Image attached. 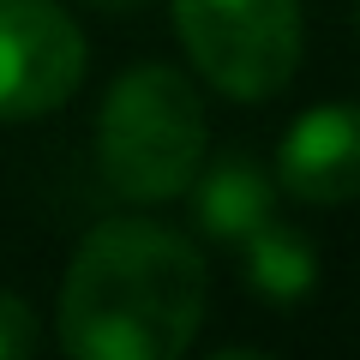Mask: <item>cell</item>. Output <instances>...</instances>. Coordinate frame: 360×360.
Here are the masks:
<instances>
[{"label":"cell","instance_id":"6da1fadb","mask_svg":"<svg viewBox=\"0 0 360 360\" xmlns=\"http://www.w3.org/2000/svg\"><path fill=\"white\" fill-rule=\"evenodd\" d=\"M205 319V264L180 234L120 217L90 229L60 288V336L78 360H174Z\"/></svg>","mask_w":360,"mask_h":360},{"label":"cell","instance_id":"7a4b0ae2","mask_svg":"<svg viewBox=\"0 0 360 360\" xmlns=\"http://www.w3.org/2000/svg\"><path fill=\"white\" fill-rule=\"evenodd\" d=\"M96 150L120 198H139V205L180 198L205 168V108L193 84L162 60L120 72L96 120Z\"/></svg>","mask_w":360,"mask_h":360},{"label":"cell","instance_id":"3957f363","mask_svg":"<svg viewBox=\"0 0 360 360\" xmlns=\"http://www.w3.org/2000/svg\"><path fill=\"white\" fill-rule=\"evenodd\" d=\"M193 66L240 103H264L300 66V0H174Z\"/></svg>","mask_w":360,"mask_h":360},{"label":"cell","instance_id":"277c9868","mask_svg":"<svg viewBox=\"0 0 360 360\" xmlns=\"http://www.w3.org/2000/svg\"><path fill=\"white\" fill-rule=\"evenodd\" d=\"M84 78V30L54 0H0V120L60 108Z\"/></svg>","mask_w":360,"mask_h":360},{"label":"cell","instance_id":"5b68a950","mask_svg":"<svg viewBox=\"0 0 360 360\" xmlns=\"http://www.w3.org/2000/svg\"><path fill=\"white\" fill-rule=\"evenodd\" d=\"M276 180L307 205L360 198V108L354 103L307 108L276 144Z\"/></svg>","mask_w":360,"mask_h":360},{"label":"cell","instance_id":"8992f818","mask_svg":"<svg viewBox=\"0 0 360 360\" xmlns=\"http://www.w3.org/2000/svg\"><path fill=\"white\" fill-rule=\"evenodd\" d=\"M186 193H198V222L217 240H246L258 222H270V205H276V186L246 156H222L217 168H198Z\"/></svg>","mask_w":360,"mask_h":360},{"label":"cell","instance_id":"52a82bcc","mask_svg":"<svg viewBox=\"0 0 360 360\" xmlns=\"http://www.w3.org/2000/svg\"><path fill=\"white\" fill-rule=\"evenodd\" d=\"M246 276H252L264 295L295 300V295L312 288V246L300 240V234L276 229V222H258V229L246 234Z\"/></svg>","mask_w":360,"mask_h":360},{"label":"cell","instance_id":"ba28073f","mask_svg":"<svg viewBox=\"0 0 360 360\" xmlns=\"http://www.w3.org/2000/svg\"><path fill=\"white\" fill-rule=\"evenodd\" d=\"M37 348V312L18 295H0V360H18Z\"/></svg>","mask_w":360,"mask_h":360}]
</instances>
